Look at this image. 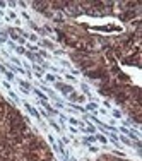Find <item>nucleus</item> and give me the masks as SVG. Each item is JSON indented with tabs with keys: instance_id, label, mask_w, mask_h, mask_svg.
<instances>
[{
	"instance_id": "1",
	"label": "nucleus",
	"mask_w": 142,
	"mask_h": 161,
	"mask_svg": "<svg viewBox=\"0 0 142 161\" xmlns=\"http://www.w3.org/2000/svg\"><path fill=\"white\" fill-rule=\"evenodd\" d=\"M0 99H2V96H0Z\"/></svg>"
}]
</instances>
